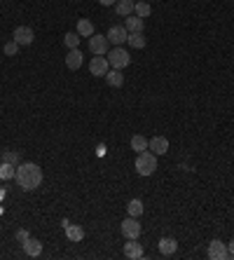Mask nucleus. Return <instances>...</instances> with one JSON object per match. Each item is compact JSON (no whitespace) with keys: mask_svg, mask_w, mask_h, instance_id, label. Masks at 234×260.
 <instances>
[{"mask_svg":"<svg viewBox=\"0 0 234 260\" xmlns=\"http://www.w3.org/2000/svg\"><path fill=\"white\" fill-rule=\"evenodd\" d=\"M106 38H108V42H113L115 47H122V42H126V38H129V31H126L124 26H113V28L106 33Z\"/></svg>","mask_w":234,"mask_h":260,"instance_id":"8","label":"nucleus"},{"mask_svg":"<svg viewBox=\"0 0 234 260\" xmlns=\"http://www.w3.org/2000/svg\"><path fill=\"white\" fill-rule=\"evenodd\" d=\"M108 38L106 35H96L94 33L92 38H89V49H92V54L94 56H106L108 54Z\"/></svg>","mask_w":234,"mask_h":260,"instance_id":"5","label":"nucleus"},{"mask_svg":"<svg viewBox=\"0 0 234 260\" xmlns=\"http://www.w3.org/2000/svg\"><path fill=\"white\" fill-rule=\"evenodd\" d=\"M12 40H14L19 47H28L33 45V40H35V33H33V28H28V26H16L14 33H12Z\"/></svg>","mask_w":234,"mask_h":260,"instance_id":"4","label":"nucleus"},{"mask_svg":"<svg viewBox=\"0 0 234 260\" xmlns=\"http://www.w3.org/2000/svg\"><path fill=\"white\" fill-rule=\"evenodd\" d=\"M110 70V63H108V59H106V56H94L92 61H89V73H92V75H106V73H108Z\"/></svg>","mask_w":234,"mask_h":260,"instance_id":"9","label":"nucleus"},{"mask_svg":"<svg viewBox=\"0 0 234 260\" xmlns=\"http://www.w3.org/2000/svg\"><path fill=\"white\" fill-rule=\"evenodd\" d=\"M99 2H101V5H106V7H110V5H115L117 0H99Z\"/></svg>","mask_w":234,"mask_h":260,"instance_id":"29","label":"nucleus"},{"mask_svg":"<svg viewBox=\"0 0 234 260\" xmlns=\"http://www.w3.org/2000/svg\"><path fill=\"white\" fill-rule=\"evenodd\" d=\"M80 38H82V35H80L78 31H75V33H66V35H63V45L68 47V49H75V47H80Z\"/></svg>","mask_w":234,"mask_h":260,"instance_id":"23","label":"nucleus"},{"mask_svg":"<svg viewBox=\"0 0 234 260\" xmlns=\"http://www.w3.org/2000/svg\"><path fill=\"white\" fill-rule=\"evenodd\" d=\"M227 251H230V258H234V239L230 242V249H227Z\"/></svg>","mask_w":234,"mask_h":260,"instance_id":"30","label":"nucleus"},{"mask_svg":"<svg viewBox=\"0 0 234 260\" xmlns=\"http://www.w3.org/2000/svg\"><path fill=\"white\" fill-rule=\"evenodd\" d=\"M209 258L211 260H227V258H230L227 244H223L220 239H211V244H209Z\"/></svg>","mask_w":234,"mask_h":260,"instance_id":"7","label":"nucleus"},{"mask_svg":"<svg viewBox=\"0 0 234 260\" xmlns=\"http://www.w3.org/2000/svg\"><path fill=\"white\" fill-rule=\"evenodd\" d=\"M126 42H129L133 49H143V47L148 45V40H145V35H143V33H129Z\"/></svg>","mask_w":234,"mask_h":260,"instance_id":"20","label":"nucleus"},{"mask_svg":"<svg viewBox=\"0 0 234 260\" xmlns=\"http://www.w3.org/2000/svg\"><path fill=\"white\" fill-rule=\"evenodd\" d=\"M124 28L129 33H143V19L136 14H129L126 16V21H124Z\"/></svg>","mask_w":234,"mask_h":260,"instance_id":"15","label":"nucleus"},{"mask_svg":"<svg viewBox=\"0 0 234 260\" xmlns=\"http://www.w3.org/2000/svg\"><path fill=\"white\" fill-rule=\"evenodd\" d=\"M14 181L19 183L21 190H35L42 183V169L38 164H33V162H23V164L16 167Z\"/></svg>","mask_w":234,"mask_h":260,"instance_id":"1","label":"nucleus"},{"mask_svg":"<svg viewBox=\"0 0 234 260\" xmlns=\"http://www.w3.org/2000/svg\"><path fill=\"white\" fill-rule=\"evenodd\" d=\"M133 7H136V2L133 0H117L115 2V9L119 16H129L133 14Z\"/></svg>","mask_w":234,"mask_h":260,"instance_id":"17","label":"nucleus"},{"mask_svg":"<svg viewBox=\"0 0 234 260\" xmlns=\"http://www.w3.org/2000/svg\"><path fill=\"white\" fill-rule=\"evenodd\" d=\"M66 68L68 70H80L82 68V52H80V47L68 49V54H66Z\"/></svg>","mask_w":234,"mask_h":260,"instance_id":"11","label":"nucleus"},{"mask_svg":"<svg viewBox=\"0 0 234 260\" xmlns=\"http://www.w3.org/2000/svg\"><path fill=\"white\" fill-rule=\"evenodd\" d=\"M106 59H108V63L113 66V68H117V70L126 68V66L131 63V56H129V52H126L124 47H113Z\"/></svg>","mask_w":234,"mask_h":260,"instance_id":"3","label":"nucleus"},{"mask_svg":"<svg viewBox=\"0 0 234 260\" xmlns=\"http://www.w3.org/2000/svg\"><path fill=\"white\" fill-rule=\"evenodd\" d=\"M14 174H16V167H14V164L0 162V178H2V181H9V178H14Z\"/></svg>","mask_w":234,"mask_h":260,"instance_id":"21","label":"nucleus"},{"mask_svg":"<svg viewBox=\"0 0 234 260\" xmlns=\"http://www.w3.org/2000/svg\"><path fill=\"white\" fill-rule=\"evenodd\" d=\"M126 211H129V216L138 218V216L143 214V202H140V199H131V202L126 204Z\"/></svg>","mask_w":234,"mask_h":260,"instance_id":"25","label":"nucleus"},{"mask_svg":"<svg viewBox=\"0 0 234 260\" xmlns=\"http://www.w3.org/2000/svg\"><path fill=\"white\" fill-rule=\"evenodd\" d=\"M157 249H159V253L162 256H173L176 253V249H178V242L171 237H162L159 242H157Z\"/></svg>","mask_w":234,"mask_h":260,"instance_id":"13","label":"nucleus"},{"mask_svg":"<svg viewBox=\"0 0 234 260\" xmlns=\"http://www.w3.org/2000/svg\"><path fill=\"white\" fill-rule=\"evenodd\" d=\"M78 33L82 38H92L94 35V23L89 19H78Z\"/></svg>","mask_w":234,"mask_h":260,"instance_id":"19","label":"nucleus"},{"mask_svg":"<svg viewBox=\"0 0 234 260\" xmlns=\"http://www.w3.org/2000/svg\"><path fill=\"white\" fill-rule=\"evenodd\" d=\"M131 150H136V153H143V150H148V138L140 136V134H136V136L131 138Z\"/></svg>","mask_w":234,"mask_h":260,"instance_id":"22","label":"nucleus"},{"mask_svg":"<svg viewBox=\"0 0 234 260\" xmlns=\"http://www.w3.org/2000/svg\"><path fill=\"white\" fill-rule=\"evenodd\" d=\"M133 2H138V0H133Z\"/></svg>","mask_w":234,"mask_h":260,"instance_id":"31","label":"nucleus"},{"mask_svg":"<svg viewBox=\"0 0 234 260\" xmlns=\"http://www.w3.org/2000/svg\"><path fill=\"white\" fill-rule=\"evenodd\" d=\"M23 251H26V256H28V258H38L40 253H42V242L28 237L26 242H23Z\"/></svg>","mask_w":234,"mask_h":260,"instance_id":"14","label":"nucleus"},{"mask_svg":"<svg viewBox=\"0 0 234 260\" xmlns=\"http://www.w3.org/2000/svg\"><path fill=\"white\" fill-rule=\"evenodd\" d=\"M122 235H124L126 239H138L140 237V223L138 218H133V216H129L126 221H122Z\"/></svg>","mask_w":234,"mask_h":260,"instance_id":"6","label":"nucleus"},{"mask_svg":"<svg viewBox=\"0 0 234 260\" xmlns=\"http://www.w3.org/2000/svg\"><path fill=\"white\" fill-rule=\"evenodd\" d=\"M103 77H106V82H108L110 87H122V84H124V75H122V70H117V68L108 70Z\"/></svg>","mask_w":234,"mask_h":260,"instance_id":"16","label":"nucleus"},{"mask_svg":"<svg viewBox=\"0 0 234 260\" xmlns=\"http://www.w3.org/2000/svg\"><path fill=\"white\" fill-rule=\"evenodd\" d=\"M133 12H136V16L145 19V16H148L150 12H152V9H150V5L145 2V0H138V2H136V7H133Z\"/></svg>","mask_w":234,"mask_h":260,"instance_id":"26","label":"nucleus"},{"mask_svg":"<svg viewBox=\"0 0 234 260\" xmlns=\"http://www.w3.org/2000/svg\"><path fill=\"white\" fill-rule=\"evenodd\" d=\"M148 148L157 155V157H159V155H166V153H169V138H164V136H152V138L148 141Z\"/></svg>","mask_w":234,"mask_h":260,"instance_id":"10","label":"nucleus"},{"mask_svg":"<svg viewBox=\"0 0 234 260\" xmlns=\"http://www.w3.org/2000/svg\"><path fill=\"white\" fill-rule=\"evenodd\" d=\"M66 237H68V242H82L85 239V230L80 225H68L66 228Z\"/></svg>","mask_w":234,"mask_h":260,"instance_id":"18","label":"nucleus"},{"mask_svg":"<svg viewBox=\"0 0 234 260\" xmlns=\"http://www.w3.org/2000/svg\"><path fill=\"white\" fill-rule=\"evenodd\" d=\"M0 160L7 162V164H14V167H19V164H21V162H19V153H16V150H2V153H0Z\"/></svg>","mask_w":234,"mask_h":260,"instance_id":"24","label":"nucleus"},{"mask_svg":"<svg viewBox=\"0 0 234 260\" xmlns=\"http://www.w3.org/2000/svg\"><path fill=\"white\" fill-rule=\"evenodd\" d=\"M31 237V232H28V230H16V242H26V239Z\"/></svg>","mask_w":234,"mask_h":260,"instance_id":"28","label":"nucleus"},{"mask_svg":"<svg viewBox=\"0 0 234 260\" xmlns=\"http://www.w3.org/2000/svg\"><path fill=\"white\" fill-rule=\"evenodd\" d=\"M124 256L126 258H131V260H138L143 258V246L138 244V239H129L124 244Z\"/></svg>","mask_w":234,"mask_h":260,"instance_id":"12","label":"nucleus"},{"mask_svg":"<svg viewBox=\"0 0 234 260\" xmlns=\"http://www.w3.org/2000/svg\"><path fill=\"white\" fill-rule=\"evenodd\" d=\"M157 169V155L150 153V150H143V153L136 155V174L138 176H150L155 174Z\"/></svg>","mask_w":234,"mask_h":260,"instance_id":"2","label":"nucleus"},{"mask_svg":"<svg viewBox=\"0 0 234 260\" xmlns=\"http://www.w3.org/2000/svg\"><path fill=\"white\" fill-rule=\"evenodd\" d=\"M16 52H19V45H16L14 40H12V42H7V45H5V54H7V56H14Z\"/></svg>","mask_w":234,"mask_h":260,"instance_id":"27","label":"nucleus"}]
</instances>
